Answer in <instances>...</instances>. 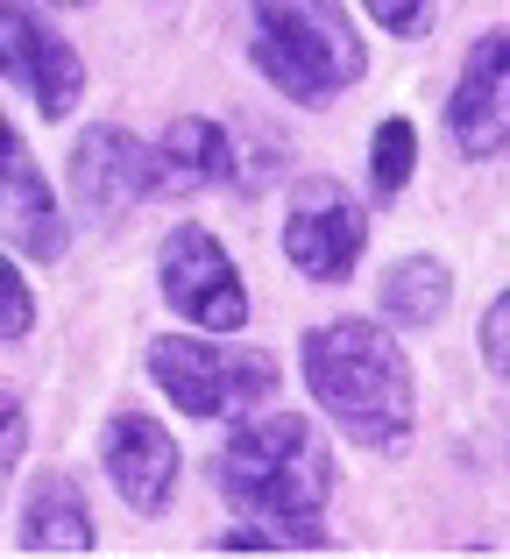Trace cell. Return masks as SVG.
Returning a JSON list of instances; mask_svg holds the SVG:
<instances>
[{
	"label": "cell",
	"instance_id": "1",
	"mask_svg": "<svg viewBox=\"0 0 510 559\" xmlns=\"http://www.w3.org/2000/svg\"><path fill=\"white\" fill-rule=\"evenodd\" d=\"M305 382L319 411L369 453H404L418 425V382L404 347L376 319H333L305 333Z\"/></svg>",
	"mask_w": 510,
	"mask_h": 559
},
{
	"label": "cell",
	"instance_id": "2",
	"mask_svg": "<svg viewBox=\"0 0 510 559\" xmlns=\"http://www.w3.org/2000/svg\"><path fill=\"white\" fill-rule=\"evenodd\" d=\"M213 489L256 524H319L333 496V453L298 411H270V418L249 411L213 453Z\"/></svg>",
	"mask_w": 510,
	"mask_h": 559
},
{
	"label": "cell",
	"instance_id": "3",
	"mask_svg": "<svg viewBox=\"0 0 510 559\" xmlns=\"http://www.w3.org/2000/svg\"><path fill=\"white\" fill-rule=\"evenodd\" d=\"M249 22L256 71L298 107H327L369 71V50L341 0H249Z\"/></svg>",
	"mask_w": 510,
	"mask_h": 559
},
{
	"label": "cell",
	"instance_id": "4",
	"mask_svg": "<svg viewBox=\"0 0 510 559\" xmlns=\"http://www.w3.org/2000/svg\"><path fill=\"white\" fill-rule=\"evenodd\" d=\"M150 376L164 382V396L185 411V418L199 425H235L249 418V411H262L276 396V382H284V369H276L270 355H227V347H213L206 333H156L150 341Z\"/></svg>",
	"mask_w": 510,
	"mask_h": 559
},
{
	"label": "cell",
	"instance_id": "5",
	"mask_svg": "<svg viewBox=\"0 0 510 559\" xmlns=\"http://www.w3.org/2000/svg\"><path fill=\"white\" fill-rule=\"evenodd\" d=\"M156 290L178 319H192L199 333H241L249 326V290H241V270L221 241H213L199 219L164 234L156 248Z\"/></svg>",
	"mask_w": 510,
	"mask_h": 559
},
{
	"label": "cell",
	"instance_id": "6",
	"mask_svg": "<svg viewBox=\"0 0 510 559\" xmlns=\"http://www.w3.org/2000/svg\"><path fill=\"white\" fill-rule=\"evenodd\" d=\"M369 248V205L355 199L347 185L333 178H312L290 191V213H284V255L298 276L312 284H347Z\"/></svg>",
	"mask_w": 510,
	"mask_h": 559
},
{
	"label": "cell",
	"instance_id": "7",
	"mask_svg": "<svg viewBox=\"0 0 510 559\" xmlns=\"http://www.w3.org/2000/svg\"><path fill=\"white\" fill-rule=\"evenodd\" d=\"M0 79H14L28 99H36L43 121H71L85 93V64L36 8L22 0H0Z\"/></svg>",
	"mask_w": 510,
	"mask_h": 559
},
{
	"label": "cell",
	"instance_id": "8",
	"mask_svg": "<svg viewBox=\"0 0 510 559\" xmlns=\"http://www.w3.org/2000/svg\"><path fill=\"white\" fill-rule=\"evenodd\" d=\"M71 191H79L93 227H121L135 205L156 199V170H150V142H135L128 128H85L71 150Z\"/></svg>",
	"mask_w": 510,
	"mask_h": 559
},
{
	"label": "cell",
	"instance_id": "9",
	"mask_svg": "<svg viewBox=\"0 0 510 559\" xmlns=\"http://www.w3.org/2000/svg\"><path fill=\"white\" fill-rule=\"evenodd\" d=\"M99 467L135 518H164L170 496H178V439L156 418H135V411H114L99 425Z\"/></svg>",
	"mask_w": 510,
	"mask_h": 559
},
{
	"label": "cell",
	"instance_id": "10",
	"mask_svg": "<svg viewBox=\"0 0 510 559\" xmlns=\"http://www.w3.org/2000/svg\"><path fill=\"white\" fill-rule=\"evenodd\" d=\"M447 135L461 156H497L510 142V28H489L461 57L454 99H447Z\"/></svg>",
	"mask_w": 510,
	"mask_h": 559
},
{
	"label": "cell",
	"instance_id": "11",
	"mask_svg": "<svg viewBox=\"0 0 510 559\" xmlns=\"http://www.w3.org/2000/svg\"><path fill=\"white\" fill-rule=\"evenodd\" d=\"M0 234L36 262H57L64 241H71L64 205H57V191L43 185V164L28 156V142L14 135L8 114H0Z\"/></svg>",
	"mask_w": 510,
	"mask_h": 559
},
{
	"label": "cell",
	"instance_id": "12",
	"mask_svg": "<svg viewBox=\"0 0 510 559\" xmlns=\"http://www.w3.org/2000/svg\"><path fill=\"white\" fill-rule=\"evenodd\" d=\"M156 199H185V191H213L235 178V142L221 121H170L150 150Z\"/></svg>",
	"mask_w": 510,
	"mask_h": 559
},
{
	"label": "cell",
	"instance_id": "13",
	"mask_svg": "<svg viewBox=\"0 0 510 559\" xmlns=\"http://www.w3.org/2000/svg\"><path fill=\"white\" fill-rule=\"evenodd\" d=\"M99 532H93V510H85L79 481L71 475H36L22 503V552H93Z\"/></svg>",
	"mask_w": 510,
	"mask_h": 559
},
{
	"label": "cell",
	"instance_id": "14",
	"mask_svg": "<svg viewBox=\"0 0 510 559\" xmlns=\"http://www.w3.org/2000/svg\"><path fill=\"white\" fill-rule=\"evenodd\" d=\"M447 298H454V270H447L440 255H404V262H390L383 284H376V312H383L390 326H440Z\"/></svg>",
	"mask_w": 510,
	"mask_h": 559
},
{
	"label": "cell",
	"instance_id": "15",
	"mask_svg": "<svg viewBox=\"0 0 510 559\" xmlns=\"http://www.w3.org/2000/svg\"><path fill=\"white\" fill-rule=\"evenodd\" d=\"M412 164H418V128L404 121V114H390V121L376 128V142H369V191H376V205H398V191L412 185Z\"/></svg>",
	"mask_w": 510,
	"mask_h": 559
},
{
	"label": "cell",
	"instance_id": "16",
	"mask_svg": "<svg viewBox=\"0 0 510 559\" xmlns=\"http://www.w3.org/2000/svg\"><path fill=\"white\" fill-rule=\"evenodd\" d=\"M221 552H319V546H333L319 524H235V532H221L213 538Z\"/></svg>",
	"mask_w": 510,
	"mask_h": 559
},
{
	"label": "cell",
	"instance_id": "17",
	"mask_svg": "<svg viewBox=\"0 0 510 559\" xmlns=\"http://www.w3.org/2000/svg\"><path fill=\"white\" fill-rule=\"evenodd\" d=\"M36 333V298H28L22 270L0 255V341H28Z\"/></svg>",
	"mask_w": 510,
	"mask_h": 559
},
{
	"label": "cell",
	"instance_id": "18",
	"mask_svg": "<svg viewBox=\"0 0 510 559\" xmlns=\"http://www.w3.org/2000/svg\"><path fill=\"white\" fill-rule=\"evenodd\" d=\"M22 453H28V411H22V396L0 390V489H8V475L22 467Z\"/></svg>",
	"mask_w": 510,
	"mask_h": 559
},
{
	"label": "cell",
	"instance_id": "19",
	"mask_svg": "<svg viewBox=\"0 0 510 559\" xmlns=\"http://www.w3.org/2000/svg\"><path fill=\"white\" fill-rule=\"evenodd\" d=\"M361 8L376 14V28H390V36H426L432 28V0H361Z\"/></svg>",
	"mask_w": 510,
	"mask_h": 559
},
{
	"label": "cell",
	"instance_id": "20",
	"mask_svg": "<svg viewBox=\"0 0 510 559\" xmlns=\"http://www.w3.org/2000/svg\"><path fill=\"white\" fill-rule=\"evenodd\" d=\"M483 361H489L497 376H510V290L483 312Z\"/></svg>",
	"mask_w": 510,
	"mask_h": 559
},
{
	"label": "cell",
	"instance_id": "21",
	"mask_svg": "<svg viewBox=\"0 0 510 559\" xmlns=\"http://www.w3.org/2000/svg\"><path fill=\"white\" fill-rule=\"evenodd\" d=\"M50 8H93V0H50Z\"/></svg>",
	"mask_w": 510,
	"mask_h": 559
}]
</instances>
